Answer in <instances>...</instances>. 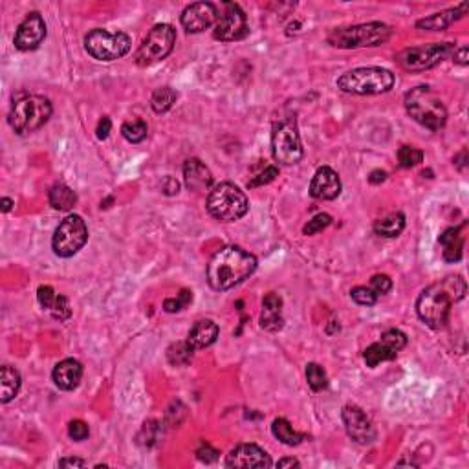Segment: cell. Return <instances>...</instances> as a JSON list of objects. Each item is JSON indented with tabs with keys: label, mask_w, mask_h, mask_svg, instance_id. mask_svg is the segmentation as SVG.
<instances>
[{
	"label": "cell",
	"mask_w": 469,
	"mask_h": 469,
	"mask_svg": "<svg viewBox=\"0 0 469 469\" xmlns=\"http://www.w3.org/2000/svg\"><path fill=\"white\" fill-rule=\"evenodd\" d=\"M272 433H274V437L277 438L279 442H283L284 446H299V444L303 442L306 438V434L303 433H297L296 429H293V425L288 422L286 418H277L274 422V425H272Z\"/></svg>",
	"instance_id": "cell-29"
},
{
	"label": "cell",
	"mask_w": 469,
	"mask_h": 469,
	"mask_svg": "<svg viewBox=\"0 0 469 469\" xmlns=\"http://www.w3.org/2000/svg\"><path fill=\"white\" fill-rule=\"evenodd\" d=\"M284 324L283 319V299L277 293H268L262 299V312H260V328L268 332H279Z\"/></svg>",
	"instance_id": "cell-21"
},
{
	"label": "cell",
	"mask_w": 469,
	"mask_h": 469,
	"mask_svg": "<svg viewBox=\"0 0 469 469\" xmlns=\"http://www.w3.org/2000/svg\"><path fill=\"white\" fill-rule=\"evenodd\" d=\"M462 228H449L440 235V244L444 246V259L447 262H458L462 259V250H464V237L461 235Z\"/></svg>",
	"instance_id": "cell-24"
},
{
	"label": "cell",
	"mask_w": 469,
	"mask_h": 469,
	"mask_svg": "<svg viewBox=\"0 0 469 469\" xmlns=\"http://www.w3.org/2000/svg\"><path fill=\"white\" fill-rule=\"evenodd\" d=\"M176 42V30L171 24L162 23L152 28L140 50L136 51V63L140 66H151V64L164 61L174 48Z\"/></svg>",
	"instance_id": "cell-10"
},
{
	"label": "cell",
	"mask_w": 469,
	"mask_h": 469,
	"mask_svg": "<svg viewBox=\"0 0 469 469\" xmlns=\"http://www.w3.org/2000/svg\"><path fill=\"white\" fill-rule=\"evenodd\" d=\"M178 94L171 87H162L156 88L154 94L151 97V106L156 114H165L167 110L173 109V105L176 103Z\"/></svg>",
	"instance_id": "cell-30"
},
{
	"label": "cell",
	"mask_w": 469,
	"mask_h": 469,
	"mask_svg": "<svg viewBox=\"0 0 469 469\" xmlns=\"http://www.w3.org/2000/svg\"><path fill=\"white\" fill-rule=\"evenodd\" d=\"M455 44L451 42H437V44L416 46L407 48L398 55V63L410 72H424V70L434 68L437 64L444 63L455 55Z\"/></svg>",
	"instance_id": "cell-11"
},
{
	"label": "cell",
	"mask_w": 469,
	"mask_h": 469,
	"mask_svg": "<svg viewBox=\"0 0 469 469\" xmlns=\"http://www.w3.org/2000/svg\"><path fill=\"white\" fill-rule=\"evenodd\" d=\"M310 195L315 200H336L341 195L339 174L330 167H319L310 182Z\"/></svg>",
	"instance_id": "cell-18"
},
{
	"label": "cell",
	"mask_w": 469,
	"mask_h": 469,
	"mask_svg": "<svg viewBox=\"0 0 469 469\" xmlns=\"http://www.w3.org/2000/svg\"><path fill=\"white\" fill-rule=\"evenodd\" d=\"M18 389H20V374L13 367L4 365L0 369V400H2V403L13 400L17 396Z\"/></svg>",
	"instance_id": "cell-25"
},
{
	"label": "cell",
	"mask_w": 469,
	"mask_h": 469,
	"mask_svg": "<svg viewBox=\"0 0 469 469\" xmlns=\"http://www.w3.org/2000/svg\"><path fill=\"white\" fill-rule=\"evenodd\" d=\"M391 37V28L383 23H369L351 28H336L328 42L336 48H372L379 46Z\"/></svg>",
	"instance_id": "cell-7"
},
{
	"label": "cell",
	"mask_w": 469,
	"mask_h": 469,
	"mask_svg": "<svg viewBox=\"0 0 469 469\" xmlns=\"http://www.w3.org/2000/svg\"><path fill=\"white\" fill-rule=\"evenodd\" d=\"M465 11H468V2H462V4L456 6V8L444 9L440 13L422 18V20L416 23V26H418L420 30H429V32H444V30H447L453 23H456L458 18L464 17Z\"/></svg>",
	"instance_id": "cell-22"
},
{
	"label": "cell",
	"mask_w": 469,
	"mask_h": 469,
	"mask_svg": "<svg viewBox=\"0 0 469 469\" xmlns=\"http://www.w3.org/2000/svg\"><path fill=\"white\" fill-rule=\"evenodd\" d=\"M422 159H424V152L416 149V147L403 145L398 151V162H400L401 167H415Z\"/></svg>",
	"instance_id": "cell-35"
},
{
	"label": "cell",
	"mask_w": 469,
	"mask_h": 469,
	"mask_svg": "<svg viewBox=\"0 0 469 469\" xmlns=\"http://www.w3.org/2000/svg\"><path fill=\"white\" fill-rule=\"evenodd\" d=\"M277 176H279V169L274 167V165H269V167L264 169V173H260L259 176L253 178L251 182H248V187H250V189H253V187L266 185V183L274 182Z\"/></svg>",
	"instance_id": "cell-42"
},
{
	"label": "cell",
	"mask_w": 469,
	"mask_h": 469,
	"mask_svg": "<svg viewBox=\"0 0 469 469\" xmlns=\"http://www.w3.org/2000/svg\"><path fill=\"white\" fill-rule=\"evenodd\" d=\"M394 81L396 78L391 70L369 66V68H355L343 73L336 81V85L339 90L346 92V94L376 96V94H385L391 90L394 87Z\"/></svg>",
	"instance_id": "cell-4"
},
{
	"label": "cell",
	"mask_w": 469,
	"mask_h": 469,
	"mask_svg": "<svg viewBox=\"0 0 469 469\" xmlns=\"http://www.w3.org/2000/svg\"><path fill=\"white\" fill-rule=\"evenodd\" d=\"M274 462L268 453L257 444H240L226 458V468H272Z\"/></svg>",
	"instance_id": "cell-17"
},
{
	"label": "cell",
	"mask_w": 469,
	"mask_h": 469,
	"mask_svg": "<svg viewBox=\"0 0 469 469\" xmlns=\"http://www.w3.org/2000/svg\"><path fill=\"white\" fill-rule=\"evenodd\" d=\"M121 134H123V138L127 142L142 143L147 138V134H149V127H147V123L145 121H142V119L127 121V123H123V127H121Z\"/></svg>",
	"instance_id": "cell-33"
},
{
	"label": "cell",
	"mask_w": 469,
	"mask_h": 469,
	"mask_svg": "<svg viewBox=\"0 0 469 469\" xmlns=\"http://www.w3.org/2000/svg\"><path fill=\"white\" fill-rule=\"evenodd\" d=\"M465 290H468V286H465V281L461 275L444 279L442 283L431 284L420 293L418 301H416L418 317L429 328L440 330L449 321L453 303L464 299Z\"/></svg>",
	"instance_id": "cell-1"
},
{
	"label": "cell",
	"mask_w": 469,
	"mask_h": 469,
	"mask_svg": "<svg viewBox=\"0 0 469 469\" xmlns=\"http://www.w3.org/2000/svg\"><path fill=\"white\" fill-rule=\"evenodd\" d=\"M403 229H406V214L403 213H391L387 214L385 219L378 220V222L374 224L376 235L385 238L398 237Z\"/></svg>",
	"instance_id": "cell-28"
},
{
	"label": "cell",
	"mask_w": 469,
	"mask_h": 469,
	"mask_svg": "<svg viewBox=\"0 0 469 469\" xmlns=\"http://www.w3.org/2000/svg\"><path fill=\"white\" fill-rule=\"evenodd\" d=\"M306 382L308 387L314 392H321L328 387V376L324 369L317 363H308L306 365Z\"/></svg>",
	"instance_id": "cell-32"
},
{
	"label": "cell",
	"mask_w": 469,
	"mask_h": 469,
	"mask_svg": "<svg viewBox=\"0 0 469 469\" xmlns=\"http://www.w3.org/2000/svg\"><path fill=\"white\" fill-rule=\"evenodd\" d=\"M88 240V228L85 220L79 214H68L63 222L57 226L51 238V248L57 257L70 259L79 253Z\"/></svg>",
	"instance_id": "cell-9"
},
{
	"label": "cell",
	"mask_w": 469,
	"mask_h": 469,
	"mask_svg": "<svg viewBox=\"0 0 469 469\" xmlns=\"http://www.w3.org/2000/svg\"><path fill=\"white\" fill-rule=\"evenodd\" d=\"M37 299H39V305L44 308V310H51L57 301V293L51 286H39L37 290Z\"/></svg>",
	"instance_id": "cell-38"
},
{
	"label": "cell",
	"mask_w": 469,
	"mask_h": 469,
	"mask_svg": "<svg viewBox=\"0 0 469 469\" xmlns=\"http://www.w3.org/2000/svg\"><path fill=\"white\" fill-rule=\"evenodd\" d=\"M51 103L48 97L42 96H24L13 101L9 110V125L20 136L32 134L44 127L46 121L51 118Z\"/></svg>",
	"instance_id": "cell-5"
},
{
	"label": "cell",
	"mask_w": 469,
	"mask_h": 469,
	"mask_svg": "<svg viewBox=\"0 0 469 469\" xmlns=\"http://www.w3.org/2000/svg\"><path fill=\"white\" fill-rule=\"evenodd\" d=\"M193 352H195V348L187 341L173 343V345L169 346L167 360L174 367H185V365L193 361Z\"/></svg>",
	"instance_id": "cell-31"
},
{
	"label": "cell",
	"mask_w": 469,
	"mask_h": 469,
	"mask_svg": "<svg viewBox=\"0 0 469 469\" xmlns=\"http://www.w3.org/2000/svg\"><path fill=\"white\" fill-rule=\"evenodd\" d=\"M330 224H332V217H330V214L319 213L315 214L314 219L308 220V224L303 228V233H305L306 237H308V235H315V233L327 229Z\"/></svg>",
	"instance_id": "cell-37"
},
{
	"label": "cell",
	"mask_w": 469,
	"mask_h": 469,
	"mask_svg": "<svg viewBox=\"0 0 469 469\" xmlns=\"http://www.w3.org/2000/svg\"><path fill=\"white\" fill-rule=\"evenodd\" d=\"M272 152L279 164L283 165H293L301 162L303 145L296 125L290 121H281L275 125L274 134H272Z\"/></svg>",
	"instance_id": "cell-12"
},
{
	"label": "cell",
	"mask_w": 469,
	"mask_h": 469,
	"mask_svg": "<svg viewBox=\"0 0 469 469\" xmlns=\"http://www.w3.org/2000/svg\"><path fill=\"white\" fill-rule=\"evenodd\" d=\"M193 301V292L189 290H182V292L178 293V297H169L164 301V310L169 312V314H176V312L183 310L187 306L191 305Z\"/></svg>",
	"instance_id": "cell-34"
},
{
	"label": "cell",
	"mask_w": 469,
	"mask_h": 469,
	"mask_svg": "<svg viewBox=\"0 0 469 469\" xmlns=\"http://www.w3.org/2000/svg\"><path fill=\"white\" fill-rule=\"evenodd\" d=\"M351 297H352V301L358 303V305H361V306H374L376 303H378V296H376V293H374L372 290L367 286L352 288Z\"/></svg>",
	"instance_id": "cell-36"
},
{
	"label": "cell",
	"mask_w": 469,
	"mask_h": 469,
	"mask_svg": "<svg viewBox=\"0 0 469 469\" xmlns=\"http://www.w3.org/2000/svg\"><path fill=\"white\" fill-rule=\"evenodd\" d=\"M453 57H455V61L458 64H462V66H465V64H468V48H461V51H458V54H456L455 51V55H453Z\"/></svg>",
	"instance_id": "cell-48"
},
{
	"label": "cell",
	"mask_w": 469,
	"mask_h": 469,
	"mask_svg": "<svg viewBox=\"0 0 469 469\" xmlns=\"http://www.w3.org/2000/svg\"><path fill=\"white\" fill-rule=\"evenodd\" d=\"M183 180H185V185L189 191L202 193L207 191L213 183V174L200 159L191 158L187 159L185 165H183Z\"/></svg>",
	"instance_id": "cell-20"
},
{
	"label": "cell",
	"mask_w": 469,
	"mask_h": 469,
	"mask_svg": "<svg viewBox=\"0 0 469 469\" xmlns=\"http://www.w3.org/2000/svg\"><path fill=\"white\" fill-rule=\"evenodd\" d=\"M48 200L50 205L57 211H70L73 205L78 204V195L73 189H70L68 185L64 183H55L54 187L48 193Z\"/></svg>",
	"instance_id": "cell-27"
},
{
	"label": "cell",
	"mask_w": 469,
	"mask_h": 469,
	"mask_svg": "<svg viewBox=\"0 0 469 469\" xmlns=\"http://www.w3.org/2000/svg\"><path fill=\"white\" fill-rule=\"evenodd\" d=\"M46 39V23L41 13L32 11L18 24L17 33H15V48L20 51L35 50Z\"/></svg>",
	"instance_id": "cell-15"
},
{
	"label": "cell",
	"mask_w": 469,
	"mask_h": 469,
	"mask_svg": "<svg viewBox=\"0 0 469 469\" xmlns=\"http://www.w3.org/2000/svg\"><path fill=\"white\" fill-rule=\"evenodd\" d=\"M391 288H392V281L387 277V275H374V277L370 279V290H372L378 297L391 292Z\"/></svg>",
	"instance_id": "cell-41"
},
{
	"label": "cell",
	"mask_w": 469,
	"mask_h": 469,
	"mask_svg": "<svg viewBox=\"0 0 469 469\" xmlns=\"http://www.w3.org/2000/svg\"><path fill=\"white\" fill-rule=\"evenodd\" d=\"M162 191H164L167 196L178 195V193H180V183H178L176 178L165 176L164 180H162Z\"/></svg>",
	"instance_id": "cell-44"
},
{
	"label": "cell",
	"mask_w": 469,
	"mask_h": 469,
	"mask_svg": "<svg viewBox=\"0 0 469 469\" xmlns=\"http://www.w3.org/2000/svg\"><path fill=\"white\" fill-rule=\"evenodd\" d=\"M385 178H387V173L385 171H382V169H376V171H372L369 176V182L370 183H382L385 182Z\"/></svg>",
	"instance_id": "cell-47"
},
{
	"label": "cell",
	"mask_w": 469,
	"mask_h": 469,
	"mask_svg": "<svg viewBox=\"0 0 469 469\" xmlns=\"http://www.w3.org/2000/svg\"><path fill=\"white\" fill-rule=\"evenodd\" d=\"M51 315H54L55 319H59V321H66V319H70V315H72V308H70V303L68 299L64 296H57V301H55L54 308H51Z\"/></svg>",
	"instance_id": "cell-40"
},
{
	"label": "cell",
	"mask_w": 469,
	"mask_h": 469,
	"mask_svg": "<svg viewBox=\"0 0 469 469\" xmlns=\"http://www.w3.org/2000/svg\"><path fill=\"white\" fill-rule=\"evenodd\" d=\"M87 462L83 458H75V456H70V458H61L59 468H85Z\"/></svg>",
	"instance_id": "cell-46"
},
{
	"label": "cell",
	"mask_w": 469,
	"mask_h": 469,
	"mask_svg": "<svg viewBox=\"0 0 469 469\" xmlns=\"http://www.w3.org/2000/svg\"><path fill=\"white\" fill-rule=\"evenodd\" d=\"M110 130H112V121H110V118H106L105 116V118L99 119V123H97V128H96L97 138H99V140H106L110 134Z\"/></svg>",
	"instance_id": "cell-45"
},
{
	"label": "cell",
	"mask_w": 469,
	"mask_h": 469,
	"mask_svg": "<svg viewBox=\"0 0 469 469\" xmlns=\"http://www.w3.org/2000/svg\"><path fill=\"white\" fill-rule=\"evenodd\" d=\"M220 334L219 324L211 321V319H200L193 324V328L187 334V343L195 348V351H200V348H207V346L213 345L217 341V337Z\"/></svg>",
	"instance_id": "cell-23"
},
{
	"label": "cell",
	"mask_w": 469,
	"mask_h": 469,
	"mask_svg": "<svg viewBox=\"0 0 469 469\" xmlns=\"http://www.w3.org/2000/svg\"><path fill=\"white\" fill-rule=\"evenodd\" d=\"M133 41L123 32H106V30H92L85 37V50L97 61H116L121 59L130 51Z\"/></svg>",
	"instance_id": "cell-8"
},
{
	"label": "cell",
	"mask_w": 469,
	"mask_h": 469,
	"mask_svg": "<svg viewBox=\"0 0 469 469\" xmlns=\"http://www.w3.org/2000/svg\"><path fill=\"white\" fill-rule=\"evenodd\" d=\"M255 269V255L238 246H226L211 257L207 264V283L217 292H226L250 279Z\"/></svg>",
	"instance_id": "cell-2"
},
{
	"label": "cell",
	"mask_w": 469,
	"mask_h": 469,
	"mask_svg": "<svg viewBox=\"0 0 469 469\" xmlns=\"http://www.w3.org/2000/svg\"><path fill=\"white\" fill-rule=\"evenodd\" d=\"M286 465H297V468H299V461H296V458H283V461H279L277 462V468H286Z\"/></svg>",
	"instance_id": "cell-50"
},
{
	"label": "cell",
	"mask_w": 469,
	"mask_h": 469,
	"mask_svg": "<svg viewBox=\"0 0 469 469\" xmlns=\"http://www.w3.org/2000/svg\"><path fill=\"white\" fill-rule=\"evenodd\" d=\"M248 32H250L248 18L240 6L233 4V2H226L222 15H219L217 23H214V39L222 42L240 41V39L248 35Z\"/></svg>",
	"instance_id": "cell-13"
},
{
	"label": "cell",
	"mask_w": 469,
	"mask_h": 469,
	"mask_svg": "<svg viewBox=\"0 0 469 469\" xmlns=\"http://www.w3.org/2000/svg\"><path fill=\"white\" fill-rule=\"evenodd\" d=\"M217 18H219L217 6L211 2H195L183 9L180 20H182V26L187 33H200L213 26Z\"/></svg>",
	"instance_id": "cell-16"
},
{
	"label": "cell",
	"mask_w": 469,
	"mask_h": 469,
	"mask_svg": "<svg viewBox=\"0 0 469 469\" xmlns=\"http://www.w3.org/2000/svg\"><path fill=\"white\" fill-rule=\"evenodd\" d=\"M219 455L220 453L217 451L214 447H211L209 444H202V446L198 447V451H196L198 461L205 462V464H213V462L219 461Z\"/></svg>",
	"instance_id": "cell-43"
},
{
	"label": "cell",
	"mask_w": 469,
	"mask_h": 469,
	"mask_svg": "<svg viewBox=\"0 0 469 469\" xmlns=\"http://www.w3.org/2000/svg\"><path fill=\"white\" fill-rule=\"evenodd\" d=\"M343 424H345L346 434L358 444H372L376 440V429L365 410L358 406H345L341 410Z\"/></svg>",
	"instance_id": "cell-14"
},
{
	"label": "cell",
	"mask_w": 469,
	"mask_h": 469,
	"mask_svg": "<svg viewBox=\"0 0 469 469\" xmlns=\"http://www.w3.org/2000/svg\"><path fill=\"white\" fill-rule=\"evenodd\" d=\"M250 209L244 191L235 183L224 182L214 187L207 196V211L220 222H237Z\"/></svg>",
	"instance_id": "cell-6"
},
{
	"label": "cell",
	"mask_w": 469,
	"mask_h": 469,
	"mask_svg": "<svg viewBox=\"0 0 469 469\" xmlns=\"http://www.w3.org/2000/svg\"><path fill=\"white\" fill-rule=\"evenodd\" d=\"M11 207H13V200L11 198H2L0 200V209H2V213H8V211H11Z\"/></svg>",
	"instance_id": "cell-49"
},
{
	"label": "cell",
	"mask_w": 469,
	"mask_h": 469,
	"mask_svg": "<svg viewBox=\"0 0 469 469\" xmlns=\"http://www.w3.org/2000/svg\"><path fill=\"white\" fill-rule=\"evenodd\" d=\"M406 110L416 123L429 130H440L447 121V110L442 99L429 87H416L406 96Z\"/></svg>",
	"instance_id": "cell-3"
},
{
	"label": "cell",
	"mask_w": 469,
	"mask_h": 469,
	"mask_svg": "<svg viewBox=\"0 0 469 469\" xmlns=\"http://www.w3.org/2000/svg\"><path fill=\"white\" fill-rule=\"evenodd\" d=\"M398 355V351H394L391 345L379 339L378 343H372L370 346H367L363 352V360L367 363V367L374 369V367H378L379 363H385V361L394 360Z\"/></svg>",
	"instance_id": "cell-26"
},
{
	"label": "cell",
	"mask_w": 469,
	"mask_h": 469,
	"mask_svg": "<svg viewBox=\"0 0 469 469\" xmlns=\"http://www.w3.org/2000/svg\"><path fill=\"white\" fill-rule=\"evenodd\" d=\"M68 434L75 442H83V440H87L88 434H90V429H88V425L85 424L83 420H73L68 425Z\"/></svg>",
	"instance_id": "cell-39"
},
{
	"label": "cell",
	"mask_w": 469,
	"mask_h": 469,
	"mask_svg": "<svg viewBox=\"0 0 469 469\" xmlns=\"http://www.w3.org/2000/svg\"><path fill=\"white\" fill-rule=\"evenodd\" d=\"M51 378H54V383L61 391H73V389H78L83 379L81 361L73 360V358L63 360L61 363L55 365Z\"/></svg>",
	"instance_id": "cell-19"
}]
</instances>
